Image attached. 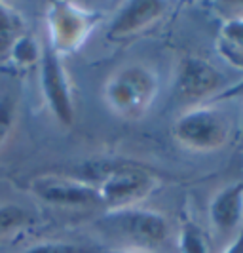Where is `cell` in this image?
<instances>
[{"label":"cell","mask_w":243,"mask_h":253,"mask_svg":"<svg viewBox=\"0 0 243 253\" xmlns=\"http://www.w3.org/2000/svg\"><path fill=\"white\" fill-rule=\"evenodd\" d=\"M101 21L103 13L97 10L69 0L51 2L46 10V44L61 57L70 55L88 42Z\"/></svg>","instance_id":"2"},{"label":"cell","mask_w":243,"mask_h":253,"mask_svg":"<svg viewBox=\"0 0 243 253\" xmlns=\"http://www.w3.org/2000/svg\"><path fill=\"white\" fill-rule=\"evenodd\" d=\"M15 122H17L15 101L8 93H0V151L4 149V145L13 133Z\"/></svg>","instance_id":"17"},{"label":"cell","mask_w":243,"mask_h":253,"mask_svg":"<svg viewBox=\"0 0 243 253\" xmlns=\"http://www.w3.org/2000/svg\"><path fill=\"white\" fill-rule=\"evenodd\" d=\"M158 177L137 168H120L108 171L95 185L99 206H104L106 211L126 210L133 206H141L154 190L158 189Z\"/></svg>","instance_id":"5"},{"label":"cell","mask_w":243,"mask_h":253,"mask_svg":"<svg viewBox=\"0 0 243 253\" xmlns=\"http://www.w3.org/2000/svg\"><path fill=\"white\" fill-rule=\"evenodd\" d=\"M17 253H99L95 246L69 240H44L29 246Z\"/></svg>","instance_id":"16"},{"label":"cell","mask_w":243,"mask_h":253,"mask_svg":"<svg viewBox=\"0 0 243 253\" xmlns=\"http://www.w3.org/2000/svg\"><path fill=\"white\" fill-rule=\"evenodd\" d=\"M160 91L156 71L148 65L128 63L118 67L103 84V101L110 113L126 120L142 118Z\"/></svg>","instance_id":"1"},{"label":"cell","mask_w":243,"mask_h":253,"mask_svg":"<svg viewBox=\"0 0 243 253\" xmlns=\"http://www.w3.org/2000/svg\"><path fill=\"white\" fill-rule=\"evenodd\" d=\"M40 55H42V46L27 33V35H23V37L13 44V48L10 50V55H8V57H10V61L15 63L17 67H25L27 69V67L38 65Z\"/></svg>","instance_id":"15"},{"label":"cell","mask_w":243,"mask_h":253,"mask_svg":"<svg viewBox=\"0 0 243 253\" xmlns=\"http://www.w3.org/2000/svg\"><path fill=\"white\" fill-rule=\"evenodd\" d=\"M104 253H142V252H137V250H128V248H114V250H108V252Z\"/></svg>","instance_id":"19"},{"label":"cell","mask_w":243,"mask_h":253,"mask_svg":"<svg viewBox=\"0 0 243 253\" xmlns=\"http://www.w3.org/2000/svg\"><path fill=\"white\" fill-rule=\"evenodd\" d=\"M103 223L110 232L124 240L122 248L142 253H150L156 248H162L171 234L169 219L164 213L142 206L106 211Z\"/></svg>","instance_id":"4"},{"label":"cell","mask_w":243,"mask_h":253,"mask_svg":"<svg viewBox=\"0 0 243 253\" xmlns=\"http://www.w3.org/2000/svg\"><path fill=\"white\" fill-rule=\"evenodd\" d=\"M222 253H243V228L230 240Z\"/></svg>","instance_id":"18"},{"label":"cell","mask_w":243,"mask_h":253,"mask_svg":"<svg viewBox=\"0 0 243 253\" xmlns=\"http://www.w3.org/2000/svg\"><path fill=\"white\" fill-rule=\"evenodd\" d=\"M217 51L230 67L243 71V15H234L220 23Z\"/></svg>","instance_id":"11"},{"label":"cell","mask_w":243,"mask_h":253,"mask_svg":"<svg viewBox=\"0 0 243 253\" xmlns=\"http://www.w3.org/2000/svg\"><path fill=\"white\" fill-rule=\"evenodd\" d=\"M27 35L25 19L12 4L0 2V57H8L13 44Z\"/></svg>","instance_id":"12"},{"label":"cell","mask_w":243,"mask_h":253,"mask_svg":"<svg viewBox=\"0 0 243 253\" xmlns=\"http://www.w3.org/2000/svg\"><path fill=\"white\" fill-rule=\"evenodd\" d=\"M242 135H243V122H242Z\"/></svg>","instance_id":"20"},{"label":"cell","mask_w":243,"mask_h":253,"mask_svg":"<svg viewBox=\"0 0 243 253\" xmlns=\"http://www.w3.org/2000/svg\"><path fill=\"white\" fill-rule=\"evenodd\" d=\"M207 219L217 236L234 238L243 228V181L218 189L207 206Z\"/></svg>","instance_id":"10"},{"label":"cell","mask_w":243,"mask_h":253,"mask_svg":"<svg viewBox=\"0 0 243 253\" xmlns=\"http://www.w3.org/2000/svg\"><path fill=\"white\" fill-rule=\"evenodd\" d=\"M31 192L40 202L61 210H86L99 206L95 185L80 177L44 173L31 181Z\"/></svg>","instance_id":"7"},{"label":"cell","mask_w":243,"mask_h":253,"mask_svg":"<svg viewBox=\"0 0 243 253\" xmlns=\"http://www.w3.org/2000/svg\"><path fill=\"white\" fill-rule=\"evenodd\" d=\"M177 253H211L204 228L192 219H184L177 232Z\"/></svg>","instance_id":"13"},{"label":"cell","mask_w":243,"mask_h":253,"mask_svg":"<svg viewBox=\"0 0 243 253\" xmlns=\"http://www.w3.org/2000/svg\"><path fill=\"white\" fill-rule=\"evenodd\" d=\"M230 137V118L213 105H192L173 122V139L186 151H218Z\"/></svg>","instance_id":"3"},{"label":"cell","mask_w":243,"mask_h":253,"mask_svg":"<svg viewBox=\"0 0 243 253\" xmlns=\"http://www.w3.org/2000/svg\"><path fill=\"white\" fill-rule=\"evenodd\" d=\"M31 221V213L15 202H0V240L15 234Z\"/></svg>","instance_id":"14"},{"label":"cell","mask_w":243,"mask_h":253,"mask_svg":"<svg viewBox=\"0 0 243 253\" xmlns=\"http://www.w3.org/2000/svg\"><path fill=\"white\" fill-rule=\"evenodd\" d=\"M40 91L51 116L65 127L74 122V97L70 88V78L65 71L63 57L57 55L48 44H42V55L38 61Z\"/></svg>","instance_id":"6"},{"label":"cell","mask_w":243,"mask_h":253,"mask_svg":"<svg viewBox=\"0 0 243 253\" xmlns=\"http://www.w3.org/2000/svg\"><path fill=\"white\" fill-rule=\"evenodd\" d=\"M222 73L200 55H182L175 69V91L182 101H204L222 88Z\"/></svg>","instance_id":"8"},{"label":"cell","mask_w":243,"mask_h":253,"mask_svg":"<svg viewBox=\"0 0 243 253\" xmlns=\"http://www.w3.org/2000/svg\"><path fill=\"white\" fill-rule=\"evenodd\" d=\"M166 13V2H158V0L126 2L110 19V23L106 27V37L110 40H128V38L137 37L139 33L160 23Z\"/></svg>","instance_id":"9"}]
</instances>
